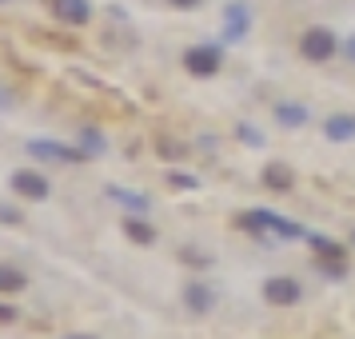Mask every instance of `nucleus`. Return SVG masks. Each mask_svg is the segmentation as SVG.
<instances>
[{
	"label": "nucleus",
	"instance_id": "15",
	"mask_svg": "<svg viewBox=\"0 0 355 339\" xmlns=\"http://www.w3.org/2000/svg\"><path fill=\"white\" fill-rule=\"evenodd\" d=\"M108 192H112L120 204H128V208H136V211H144V208H148L144 195H132V192H124V188H108Z\"/></svg>",
	"mask_w": 355,
	"mask_h": 339
},
{
	"label": "nucleus",
	"instance_id": "13",
	"mask_svg": "<svg viewBox=\"0 0 355 339\" xmlns=\"http://www.w3.org/2000/svg\"><path fill=\"white\" fill-rule=\"evenodd\" d=\"M188 307H192V311H208L211 307V291L204 288V284H192V288H188Z\"/></svg>",
	"mask_w": 355,
	"mask_h": 339
},
{
	"label": "nucleus",
	"instance_id": "9",
	"mask_svg": "<svg viewBox=\"0 0 355 339\" xmlns=\"http://www.w3.org/2000/svg\"><path fill=\"white\" fill-rule=\"evenodd\" d=\"M275 116H279V124H284V128H304V124H307V108H300V104H279Z\"/></svg>",
	"mask_w": 355,
	"mask_h": 339
},
{
	"label": "nucleus",
	"instance_id": "14",
	"mask_svg": "<svg viewBox=\"0 0 355 339\" xmlns=\"http://www.w3.org/2000/svg\"><path fill=\"white\" fill-rule=\"evenodd\" d=\"M311 247H315V252H320L323 259H343V256H347V252H343V247H339V243L323 240V236H311Z\"/></svg>",
	"mask_w": 355,
	"mask_h": 339
},
{
	"label": "nucleus",
	"instance_id": "16",
	"mask_svg": "<svg viewBox=\"0 0 355 339\" xmlns=\"http://www.w3.org/2000/svg\"><path fill=\"white\" fill-rule=\"evenodd\" d=\"M227 20H232V28H227V33L240 40V36H243V8H240V4H232V8H227Z\"/></svg>",
	"mask_w": 355,
	"mask_h": 339
},
{
	"label": "nucleus",
	"instance_id": "20",
	"mask_svg": "<svg viewBox=\"0 0 355 339\" xmlns=\"http://www.w3.org/2000/svg\"><path fill=\"white\" fill-rule=\"evenodd\" d=\"M343 52H347V60H355V40H347V49Z\"/></svg>",
	"mask_w": 355,
	"mask_h": 339
},
{
	"label": "nucleus",
	"instance_id": "8",
	"mask_svg": "<svg viewBox=\"0 0 355 339\" xmlns=\"http://www.w3.org/2000/svg\"><path fill=\"white\" fill-rule=\"evenodd\" d=\"M263 184H268L272 192H288L291 184H295V176H291V168H284V164H268V168H263Z\"/></svg>",
	"mask_w": 355,
	"mask_h": 339
},
{
	"label": "nucleus",
	"instance_id": "10",
	"mask_svg": "<svg viewBox=\"0 0 355 339\" xmlns=\"http://www.w3.org/2000/svg\"><path fill=\"white\" fill-rule=\"evenodd\" d=\"M355 136V116H331L327 120V140H352Z\"/></svg>",
	"mask_w": 355,
	"mask_h": 339
},
{
	"label": "nucleus",
	"instance_id": "19",
	"mask_svg": "<svg viewBox=\"0 0 355 339\" xmlns=\"http://www.w3.org/2000/svg\"><path fill=\"white\" fill-rule=\"evenodd\" d=\"M172 184H176V188H192L196 180L192 176H172Z\"/></svg>",
	"mask_w": 355,
	"mask_h": 339
},
{
	"label": "nucleus",
	"instance_id": "5",
	"mask_svg": "<svg viewBox=\"0 0 355 339\" xmlns=\"http://www.w3.org/2000/svg\"><path fill=\"white\" fill-rule=\"evenodd\" d=\"M12 188H17L20 195H28V200H44V195H49V180L40 176V172H28V168H24V172L12 176Z\"/></svg>",
	"mask_w": 355,
	"mask_h": 339
},
{
	"label": "nucleus",
	"instance_id": "17",
	"mask_svg": "<svg viewBox=\"0 0 355 339\" xmlns=\"http://www.w3.org/2000/svg\"><path fill=\"white\" fill-rule=\"evenodd\" d=\"M84 144H88V148H96V152H100V148H104V140H100L96 132H84Z\"/></svg>",
	"mask_w": 355,
	"mask_h": 339
},
{
	"label": "nucleus",
	"instance_id": "3",
	"mask_svg": "<svg viewBox=\"0 0 355 339\" xmlns=\"http://www.w3.org/2000/svg\"><path fill=\"white\" fill-rule=\"evenodd\" d=\"M28 156H36V160H56V164H80L84 160V152L64 148V144H52V140H33V144H28Z\"/></svg>",
	"mask_w": 355,
	"mask_h": 339
},
{
	"label": "nucleus",
	"instance_id": "12",
	"mask_svg": "<svg viewBox=\"0 0 355 339\" xmlns=\"http://www.w3.org/2000/svg\"><path fill=\"white\" fill-rule=\"evenodd\" d=\"M24 288H28L24 275L17 268H8V263H0V291H24Z\"/></svg>",
	"mask_w": 355,
	"mask_h": 339
},
{
	"label": "nucleus",
	"instance_id": "11",
	"mask_svg": "<svg viewBox=\"0 0 355 339\" xmlns=\"http://www.w3.org/2000/svg\"><path fill=\"white\" fill-rule=\"evenodd\" d=\"M124 232H128V240H136V243H152V240H156V227H148L140 216L124 220Z\"/></svg>",
	"mask_w": 355,
	"mask_h": 339
},
{
	"label": "nucleus",
	"instance_id": "1",
	"mask_svg": "<svg viewBox=\"0 0 355 339\" xmlns=\"http://www.w3.org/2000/svg\"><path fill=\"white\" fill-rule=\"evenodd\" d=\"M300 49H304L307 60H331L336 56V36L327 33V28H311V33H304Z\"/></svg>",
	"mask_w": 355,
	"mask_h": 339
},
{
	"label": "nucleus",
	"instance_id": "7",
	"mask_svg": "<svg viewBox=\"0 0 355 339\" xmlns=\"http://www.w3.org/2000/svg\"><path fill=\"white\" fill-rule=\"evenodd\" d=\"M263 295H268V304H295V299H300V284H295V279H279V275H275V279H268V284H263Z\"/></svg>",
	"mask_w": 355,
	"mask_h": 339
},
{
	"label": "nucleus",
	"instance_id": "18",
	"mask_svg": "<svg viewBox=\"0 0 355 339\" xmlns=\"http://www.w3.org/2000/svg\"><path fill=\"white\" fill-rule=\"evenodd\" d=\"M12 320H17V311H12V307H4V304H0V323H12Z\"/></svg>",
	"mask_w": 355,
	"mask_h": 339
},
{
	"label": "nucleus",
	"instance_id": "22",
	"mask_svg": "<svg viewBox=\"0 0 355 339\" xmlns=\"http://www.w3.org/2000/svg\"><path fill=\"white\" fill-rule=\"evenodd\" d=\"M68 339H92V336H68Z\"/></svg>",
	"mask_w": 355,
	"mask_h": 339
},
{
	"label": "nucleus",
	"instance_id": "2",
	"mask_svg": "<svg viewBox=\"0 0 355 339\" xmlns=\"http://www.w3.org/2000/svg\"><path fill=\"white\" fill-rule=\"evenodd\" d=\"M243 227H272V232H279V236H288V240H300L304 232H300V224H291V220H284V216H275V211H252V216H243Z\"/></svg>",
	"mask_w": 355,
	"mask_h": 339
},
{
	"label": "nucleus",
	"instance_id": "4",
	"mask_svg": "<svg viewBox=\"0 0 355 339\" xmlns=\"http://www.w3.org/2000/svg\"><path fill=\"white\" fill-rule=\"evenodd\" d=\"M184 64L196 76H211V72H220V49H192L184 56Z\"/></svg>",
	"mask_w": 355,
	"mask_h": 339
},
{
	"label": "nucleus",
	"instance_id": "6",
	"mask_svg": "<svg viewBox=\"0 0 355 339\" xmlns=\"http://www.w3.org/2000/svg\"><path fill=\"white\" fill-rule=\"evenodd\" d=\"M52 12L64 24H88V17H92L88 0H52Z\"/></svg>",
	"mask_w": 355,
	"mask_h": 339
},
{
	"label": "nucleus",
	"instance_id": "21",
	"mask_svg": "<svg viewBox=\"0 0 355 339\" xmlns=\"http://www.w3.org/2000/svg\"><path fill=\"white\" fill-rule=\"evenodd\" d=\"M172 4H180V8H192V4H200V0H172Z\"/></svg>",
	"mask_w": 355,
	"mask_h": 339
}]
</instances>
